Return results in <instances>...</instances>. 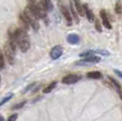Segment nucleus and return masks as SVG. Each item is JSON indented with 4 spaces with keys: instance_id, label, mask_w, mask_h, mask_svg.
I'll return each instance as SVG.
<instances>
[{
    "instance_id": "f257e3e1",
    "label": "nucleus",
    "mask_w": 122,
    "mask_h": 121,
    "mask_svg": "<svg viewBox=\"0 0 122 121\" xmlns=\"http://www.w3.org/2000/svg\"><path fill=\"white\" fill-rule=\"evenodd\" d=\"M27 6L38 19H43L45 21H47V11L45 10V8L41 2H37L36 0H27Z\"/></svg>"
},
{
    "instance_id": "f03ea898",
    "label": "nucleus",
    "mask_w": 122,
    "mask_h": 121,
    "mask_svg": "<svg viewBox=\"0 0 122 121\" xmlns=\"http://www.w3.org/2000/svg\"><path fill=\"white\" fill-rule=\"evenodd\" d=\"M16 48H17L16 44L10 39H8L6 43L4 44V57L10 65L14 64V62H15Z\"/></svg>"
},
{
    "instance_id": "7ed1b4c3",
    "label": "nucleus",
    "mask_w": 122,
    "mask_h": 121,
    "mask_svg": "<svg viewBox=\"0 0 122 121\" xmlns=\"http://www.w3.org/2000/svg\"><path fill=\"white\" fill-rule=\"evenodd\" d=\"M22 14H23V16H25V20L28 21V24L30 25V28H32L34 31H37V30L39 29L38 18H37L31 11H30V9L28 8V6L25 9V11L22 12Z\"/></svg>"
},
{
    "instance_id": "20e7f679",
    "label": "nucleus",
    "mask_w": 122,
    "mask_h": 121,
    "mask_svg": "<svg viewBox=\"0 0 122 121\" xmlns=\"http://www.w3.org/2000/svg\"><path fill=\"white\" fill-rule=\"evenodd\" d=\"M58 8H60V11H61V13H62V15L64 16L65 20L67 21V25H71L73 19H72V17H71V14H70L69 9L65 5V3L63 2V0H60V1H58Z\"/></svg>"
},
{
    "instance_id": "39448f33",
    "label": "nucleus",
    "mask_w": 122,
    "mask_h": 121,
    "mask_svg": "<svg viewBox=\"0 0 122 121\" xmlns=\"http://www.w3.org/2000/svg\"><path fill=\"white\" fill-rule=\"evenodd\" d=\"M81 79H82L81 74L70 73V74H67V76H65L64 78L62 79V83H63V84H66V85L76 84V83H78L79 81L81 80Z\"/></svg>"
},
{
    "instance_id": "423d86ee",
    "label": "nucleus",
    "mask_w": 122,
    "mask_h": 121,
    "mask_svg": "<svg viewBox=\"0 0 122 121\" xmlns=\"http://www.w3.org/2000/svg\"><path fill=\"white\" fill-rule=\"evenodd\" d=\"M101 62V57L98 56V55H90V56H87V57H84L83 60H79V62L76 63V65H88V64H97V63H100Z\"/></svg>"
},
{
    "instance_id": "0eeeda50",
    "label": "nucleus",
    "mask_w": 122,
    "mask_h": 121,
    "mask_svg": "<svg viewBox=\"0 0 122 121\" xmlns=\"http://www.w3.org/2000/svg\"><path fill=\"white\" fill-rule=\"evenodd\" d=\"M63 52H64V51H63L62 46H60V45L54 46L50 51V57L52 60H58L63 55Z\"/></svg>"
},
{
    "instance_id": "6e6552de",
    "label": "nucleus",
    "mask_w": 122,
    "mask_h": 121,
    "mask_svg": "<svg viewBox=\"0 0 122 121\" xmlns=\"http://www.w3.org/2000/svg\"><path fill=\"white\" fill-rule=\"evenodd\" d=\"M100 17H101V20H102L103 25H104V27L106 28L107 30H111L112 29V25H111V22H109L108 14H107L106 10L102 9V10L100 11Z\"/></svg>"
},
{
    "instance_id": "1a4fd4ad",
    "label": "nucleus",
    "mask_w": 122,
    "mask_h": 121,
    "mask_svg": "<svg viewBox=\"0 0 122 121\" xmlns=\"http://www.w3.org/2000/svg\"><path fill=\"white\" fill-rule=\"evenodd\" d=\"M108 81L111 82V83H109V86H111V87H112L117 92H118L119 95H120L121 92H122V87H121V85L119 84L118 81L115 80L112 76H108Z\"/></svg>"
},
{
    "instance_id": "9d476101",
    "label": "nucleus",
    "mask_w": 122,
    "mask_h": 121,
    "mask_svg": "<svg viewBox=\"0 0 122 121\" xmlns=\"http://www.w3.org/2000/svg\"><path fill=\"white\" fill-rule=\"evenodd\" d=\"M83 8H84V13H85V16H86V18H87L88 21H90V22L95 21L96 20L95 14H93L92 11L89 9V6L87 5V4H83Z\"/></svg>"
},
{
    "instance_id": "9b49d317",
    "label": "nucleus",
    "mask_w": 122,
    "mask_h": 121,
    "mask_svg": "<svg viewBox=\"0 0 122 121\" xmlns=\"http://www.w3.org/2000/svg\"><path fill=\"white\" fill-rule=\"evenodd\" d=\"M73 5L76 11L78 12L79 16H85V13H84V8H83V4H82L81 0H73Z\"/></svg>"
},
{
    "instance_id": "f8f14e48",
    "label": "nucleus",
    "mask_w": 122,
    "mask_h": 121,
    "mask_svg": "<svg viewBox=\"0 0 122 121\" xmlns=\"http://www.w3.org/2000/svg\"><path fill=\"white\" fill-rule=\"evenodd\" d=\"M19 22H20V29H22L23 31H25L27 32L28 30L30 29V25L28 24V21L25 20V16H23V14L22 13H20L19 14Z\"/></svg>"
},
{
    "instance_id": "ddd939ff",
    "label": "nucleus",
    "mask_w": 122,
    "mask_h": 121,
    "mask_svg": "<svg viewBox=\"0 0 122 121\" xmlns=\"http://www.w3.org/2000/svg\"><path fill=\"white\" fill-rule=\"evenodd\" d=\"M67 41L70 44V45H78L80 43V36L78 34L71 33L67 36Z\"/></svg>"
},
{
    "instance_id": "4468645a",
    "label": "nucleus",
    "mask_w": 122,
    "mask_h": 121,
    "mask_svg": "<svg viewBox=\"0 0 122 121\" xmlns=\"http://www.w3.org/2000/svg\"><path fill=\"white\" fill-rule=\"evenodd\" d=\"M69 6H70V14H71V17H72V19H73L74 21L76 22V24H79V22H80L79 14H78V12H76V9H74L73 2H72V1H70Z\"/></svg>"
},
{
    "instance_id": "2eb2a0df",
    "label": "nucleus",
    "mask_w": 122,
    "mask_h": 121,
    "mask_svg": "<svg viewBox=\"0 0 122 121\" xmlns=\"http://www.w3.org/2000/svg\"><path fill=\"white\" fill-rule=\"evenodd\" d=\"M86 76H87L88 79H91V80H100V79L103 78L102 73L100 72V71H89L86 74Z\"/></svg>"
},
{
    "instance_id": "dca6fc26",
    "label": "nucleus",
    "mask_w": 122,
    "mask_h": 121,
    "mask_svg": "<svg viewBox=\"0 0 122 121\" xmlns=\"http://www.w3.org/2000/svg\"><path fill=\"white\" fill-rule=\"evenodd\" d=\"M41 3L43 4V6L47 12H51L53 10V3L51 0H41Z\"/></svg>"
},
{
    "instance_id": "f3484780",
    "label": "nucleus",
    "mask_w": 122,
    "mask_h": 121,
    "mask_svg": "<svg viewBox=\"0 0 122 121\" xmlns=\"http://www.w3.org/2000/svg\"><path fill=\"white\" fill-rule=\"evenodd\" d=\"M56 85H57V82H56V81H53V82H51L50 84H48L46 87L44 88L43 92H44V94H50V92L56 87Z\"/></svg>"
},
{
    "instance_id": "a211bd4d",
    "label": "nucleus",
    "mask_w": 122,
    "mask_h": 121,
    "mask_svg": "<svg viewBox=\"0 0 122 121\" xmlns=\"http://www.w3.org/2000/svg\"><path fill=\"white\" fill-rule=\"evenodd\" d=\"M115 12H116L117 15H121L122 14V4L120 0H117L116 4H115Z\"/></svg>"
},
{
    "instance_id": "6ab92c4d",
    "label": "nucleus",
    "mask_w": 122,
    "mask_h": 121,
    "mask_svg": "<svg viewBox=\"0 0 122 121\" xmlns=\"http://www.w3.org/2000/svg\"><path fill=\"white\" fill-rule=\"evenodd\" d=\"M4 67H5V57H4L2 50L0 49V69H3Z\"/></svg>"
},
{
    "instance_id": "aec40b11",
    "label": "nucleus",
    "mask_w": 122,
    "mask_h": 121,
    "mask_svg": "<svg viewBox=\"0 0 122 121\" xmlns=\"http://www.w3.org/2000/svg\"><path fill=\"white\" fill-rule=\"evenodd\" d=\"M12 98H13V94H9L8 96H5V97L3 98V99L1 100V101H0V106L3 105V104H4V103H6L8 101H10Z\"/></svg>"
},
{
    "instance_id": "412c9836",
    "label": "nucleus",
    "mask_w": 122,
    "mask_h": 121,
    "mask_svg": "<svg viewBox=\"0 0 122 121\" xmlns=\"http://www.w3.org/2000/svg\"><path fill=\"white\" fill-rule=\"evenodd\" d=\"M95 54H100V55H109V52L106 50H102V49H98V50H93Z\"/></svg>"
},
{
    "instance_id": "4be33fe9",
    "label": "nucleus",
    "mask_w": 122,
    "mask_h": 121,
    "mask_svg": "<svg viewBox=\"0 0 122 121\" xmlns=\"http://www.w3.org/2000/svg\"><path fill=\"white\" fill-rule=\"evenodd\" d=\"M25 103H27V101L19 102V103H17V104H15V105L12 106V109H20V108H22L23 106L25 105Z\"/></svg>"
},
{
    "instance_id": "5701e85b",
    "label": "nucleus",
    "mask_w": 122,
    "mask_h": 121,
    "mask_svg": "<svg viewBox=\"0 0 122 121\" xmlns=\"http://www.w3.org/2000/svg\"><path fill=\"white\" fill-rule=\"evenodd\" d=\"M36 86H37V83L36 82L32 83V84H30V85L27 86V88L23 90V92H28L29 90H32V91H34V87H36Z\"/></svg>"
},
{
    "instance_id": "b1692460",
    "label": "nucleus",
    "mask_w": 122,
    "mask_h": 121,
    "mask_svg": "<svg viewBox=\"0 0 122 121\" xmlns=\"http://www.w3.org/2000/svg\"><path fill=\"white\" fill-rule=\"evenodd\" d=\"M95 28H96V30H97L98 32H100V33L102 32V25H101V22L98 19L95 20Z\"/></svg>"
},
{
    "instance_id": "393cba45",
    "label": "nucleus",
    "mask_w": 122,
    "mask_h": 121,
    "mask_svg": "<svg viewBox=\"0 0 122 121\" xmlns=\"http://www.w3.org/2000/svg\"><path fill=\"white\" fill-rule=\"evenodd\" d=\"M18 118V114H13V115H11L10 117L8 118V120L6 121H16Z\"/></svg>"
},
{
    "instance_id": "a878e982",
    "label": "nucleus",
    "mask_w": 122,
    "mask_h": 121,
    "mask_svg": "<svg viewBox=\"0 0 122 121\" xmlns=\"http://www.w3.org/2000/svg\"><path fill=\"white\" fill-rule=\"evenodd\" d=\"M114 72L117 74V76H119V78H121L122 79V71H120V70H118V69H115L114 70Z\"/></svg>"
},
{
    "instance_id": "bb28decb",
    "label": "nucleus",
    "mask_w": 122,
    "mask_h": 121,
    "mask_svg": "<svg viewBox=\"0 0 122 121\" xmlns=\"http://www.w3.org/2000/svg\"><path fill=\"white\" fill-rule=\"evenodd\" d=\"M0 121H4V118H3V117H2V116H1V115H0Z\"/></svg>"
},
{
    "instance_id": "cd10ccee",
    "label": "nucleus",
    "mask_w": 122,
    "mask_h": 121,
    "mask_svg": "<svg viewBox=\"0 0 122 121\" xmlns=\"http://www.w3.org/2000/svg\"><path fill=\"white\" fill-rule=\"evenodd\" d=\"M119 96H120V99L122 100V92H121V94H120V95H119Z\"/></svg>"
},
{
    "instance_id": "c85d7f7f",
    "label": "nucleus",
    "mask_w": 122,
    "mask_h": 121,
    "mask_svg": "<svg viewBox=\"0 0 122 121\" xmlns=\"http://www.w3.org/2000/svg\"><path fill=\"white\" fill-rule=\"evenodd\" d=\"M0 83H1V76H0Z\"/></svg>"
}]
</instances>
